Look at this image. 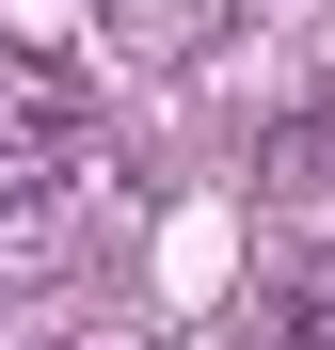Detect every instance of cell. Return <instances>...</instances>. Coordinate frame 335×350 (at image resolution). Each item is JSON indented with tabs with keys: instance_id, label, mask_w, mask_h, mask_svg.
I'll list each match as a JSON object with an SVG mask.
<instances>
[{
	"instance_id": "1",
	"label": "cell",
	"mask_w": 335,
	"mask_h": 350,
	"mask_svg": "<svg viewBox=\"0 0 335 350\" xmlns=\"http://www.w3.org/2000/svg\"><path fill=\"white\" fill-rule=\"evenodd\" d=\"M96 159V80L64 48H0V207H48Z\"/></svg>"
},
{
	"instance_id": "2",
	"label": "cell",
	"mask_w": 335,
	"mask_h": 350,
	"mask_svg": "<svg viewBox=\"0 0 335 350\" xmlns=\"http://www.w3.org/2000/svg\"><path fill=\"white\" fill-rule=\"evenodd\" d=\"M223 32H240V0H112V48H144V64H208Z\"/></svg>"
},
{
	"instance_id": "3",
	"label": "cell",
	"mask_w": 335,
	"mask_h": 350,
	"mask_svg": "<svg viewBox=\"0 0 335 350\" xmlns=\"http://www.w3.org/2000/svg\"><path fill=\"white\" fill-rule=\"evenodd\" d=\"M271 350H335V255H303L271 286Z\"/></svg>"
},
{
	"instance_id": "4",
	"label": "cell",
	"mask_w": 335,
	"mask_h": 350,
	"mask_svg": "<svg viewBox=\"0 0 335 350\" xmlns=\"http://www.w3.org/2000/svg\"><path fill=\"white\" fill-rule=\"evenodd\" d=\"M64 350H96V334H64Z\"/></svg>"
}]
</instances>
